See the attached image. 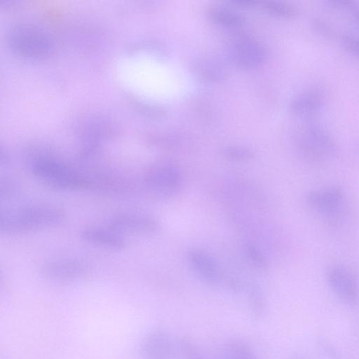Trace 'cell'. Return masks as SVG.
Instances as JSON below:
<instances>
[{"mask_svg":"<svg viewBox=\"0 0 359 359\" xmlns=\"http://www.w3.org/2000/svg\"><path fill=\"white\" fill-rule=\"evenodd\" d=\"M88 271L86 264L73 259H60L44 263L41 272L54 280H72L83 276Z\"/></svg>","mask_w":359,"mask_h":359,"instance_id":"30bf717a","label":"cell"},{"mask_svg":"<svg viewBox=\"0 0 359 359\" xmlns=\"http://www.w3.org/2000/svg\"><path fill=\"white\" fill-rule=\"evenodd\" d=\"M189 262L199 278L210 285H226L229 278L224 277L217 262L209 254L201 250H192L188 254Z\"/></svg>","mask_w":359,"mask_h":359,"instance_id":"9c48e42d","label":"cell"},{"mask_svg":"<svg viewBox=\"0 0 359 359\" xmlns=\"http://www.w3.org/2000/svg\"><path fill=\"white\" fill-rule=\"evenodd\" d=\"M248 302L251 315L262 319L266 313V302L264 293L258 286L251 285L248 290Z\"/></svg>","mask_w":359,"mask_h":359,"instance_id":"2e32d148","label":"cell"},{"mask_svg":"<svg viewBox=\"0 0 359 359\" xmlns=\"http://www.w3.org/2000/svg\"><path fill=\"white\" fill-rule=\"evenodd\" d=\"M210 16L215 23L224 27L237 28L243 23V18L241 15L224 7L212 8Z\"/></svg>","mask_w":359,"mask_h":359,"instance_id":"9a60e30c","label":"cell"},{"mask_svg":"<svg viewBox=\"0 0 359 359\" xmlns=\"http://www.w3.org/2000/svg\"><path fill=\"white\" fill-rule=\"evenodd\" d=\"M229 3L238 7L250 8L257 6L258 1L252 0H233L230 1Z\"/></svg>","mask_w":359,"mask_h":359,"instance_id":"cb8c5ba5","label":"cell"},{"mask_svg":"<svg viewBox=\"0 0 359 359\" xmlns=\"http://www.w3.org/2000/svg\"><path fill=\"white\" fill-rule=\"evenodd\" d=\"M31 170L36 177L53 187L93 191L92 174H83L54 158L38 157L32 161Z\"/></svg>","mask_w":359,"mask_h":359,"instance_id":"6da1fadb","label":"cell"},{"mask_svg":"<svg viewBox=\"0 0 359 359\" xmlns=\"http://www.w3.org/2000/svg\"><path fill=\"white\" fill-rule=\"evenodd\" d=\"M144 182L154 192L162 196L177 194L182 186L180 170L171 164H161L150 168L144 175Z\"/></svg>","mask_w":359,"mask_h":359,"instance_id":"277c9868","label":"cell"},{"mask_svg":"<svg viewBox=\"0 0 359 359\" xmlns=\"http://www.w3.org/2000/svg\"><path fill=\"white\" fill-rule=\"evenodd\" d=\"M354 11H355V18H356L357 20L359 22V9L355 8Z\"/></svg>","mask_w":359,"mask_h":359,"instance_id":"d4e9b609","label":"cell"},{"mask_svg":"<svg viewBox=\"0 0 359 359\" xmlns=\"http://www.w3.org/2000/svg\"><path fill=\"white\" fill-rule=\"evenodd\" d=\"M262 10L276 17L292 18L297 15V11L292 5L280 1H263L257 4Z\"/></svg>","mask_w":359,"mask_h":359,"instance_id":"e0dca14e","label":"cell"},{"mask_svg":"<svg viewBox=\"0 0 359 359\" xmlns=\"http://www.w3.org/2000/svg\"><path fill=\"white\" fill-rule=\"evenodd\" d=\"M81 238L88 243L110 249H121L126 244L123 236L109 228H86L81 232Z\"/></svg>","mask_w":359,"mask_h":359,"instance_id":"4fadbf2b","label":"cell"},{"mask_svg":"<svg viewBox=\"0 0 359 359\" xmlns=\"http://www.w3.org/2000/svg\"><path fill=\"white\" fill-rule=\"evenodd\" d=\"M63 212L48 206H29L1 213L0 229L6 234H16L53 226L60 222Z\"/></svg>","mask_w":359,"mask_h":359,"instance_id":"7a4b0ae2","label":"cell"},{"mask_svg":"<svg viewBox=\"0 0 359 359\" xmlns=\"http://www.w3.org/2000/svg\"><path fill=\"white\" fill-rule=\"evenodd\" d=\"M323 102V95L320 92L309 90L300 93L292 100L290 110L296 116L309 118L320 111Z\"/></svg>","mask_w":359,"mask_h":359,"instance_id":"7c38bea8","label":"cell"},{"mask_svg":"<svg viewBox=\"0 0 359 359\" xmlns=\"http://www.w3.org/2000/svg\"><path fill=\"white\" fill-rule=\"evenodd\" d=\"M178 350L183 359H208L201 354L195 344L186 337L179 340Z\"/></svg>","mask_w":359,"mask_h":359,"instance_id":"d6986e66","label":"cell"},{"mask_svg":"<svg viewBox=\"0 0 359 359\" xmlns=\"http://www.w3.org/2000/svg\"><path fill=\"white\" fill-rule=\"evenodd\" d=\"M0 188L1 197L5 198L12 197L15 194L17 190L15 182L9 179L1 180Z\"/></svg>","mask_w":359,"mask_h":359,"instance_id":"7402d4cb","label":"cell"},{"mask_svg":"<svg viewBox=\"0 0 359 359\" xmlns=\"http://www.w3.org/2000/svg\"><path fill=\"white\" fill-rule=\"evenodd\" d=\"M245 251L248 259L256 267L259 269H265L267 266V262L264 255L254 245L247 244L245 247Z\"/></svg>","mask_w":359,"mask_h":359,"instance_id":"44dd1931","label":"cell"},{"mask_svg":"<svg viewBox=\"0 0 359 359\" xmlns=\"http://www.w3.org/2000/svg\"><path fill=\"white\" fill-rule=\"evenodd\" d=\"M229 55L238 67L252 69L261 66L266 57L264 46L255 39L241 36L230 44Z\"/></svg>","mask_w":359,"mask_h":359,"instance_id":"5b68a950","label":"cell"},{"mask_svg":"<svg viewBox=\"0 0 359 359\" xmlns=\"http://www.w3.org/2000/svg\"><path fill=\"white\" fill-rule=\"evenodd\" d=\"M222 153L223 156L227 159L236 161H249L254 156L253 153L250 149L239 146L226 147Z\"/></svg>","mask_w":359,"mask_h":359,"instance_id":"ffe728a7","label":"cell"},{"mask_svg":"<svg viewBox=\"0 0 359 359\" xmlns=\"http://www.w3.org/2000/svg\"><path fill=\"white\" fill-rule=\"evenodd\" d=\"M327 281L335 295L347 304H355L359 299L357 280L347 267L334 265L327 273Z\"/></svg>","mask_w":359,"mask_h":359,"instance_id":"8992f818","label":"cell"},{"mask_svg":"<svg viewBox=\"0 0 359 359\" xmlns=\"http://www.w3.org/2000/svg\"><path fill=\"white\" fill-rule=\"evenodd\" d=\"M220 359H259L254 349L241 340H232L224 346Z\"/></svg>","mask_w":359,"mask_h":359,"instance_id":"5bb4252c","label":"cell"},{"mask_svg":"<svg viewBox=\"0 0 359 359\" xmlns=\"http://www.w3.org/2000/svg\"><path fill=\"white\" fill-rule=\"evenodd\" d=\"M343 201L341 189L337 186H329L309 192L306 201L314 211L325 215H332L339 209Z\"/></svg>","mask_w":359,"mask_h":359,"instance_id":"8fae6325","label":"cell"},{"mask_svg":"<svg viewBox=\"0 0 359 359\" xmlns=\"http://www.w3.org/2000/svg\"><path fill=\"white\" fill-rule=\"evenodd\" d=\"M158 227V222L152 217L139 213H120L111 217L108 228L120 233L149 234Z\"/></svg>","mask_w":359,"mask_h":359,"instance_id":"52a82bcc","label":"cell"},{"mask_svg":"<svg viewBox=\"0 0 359 359\" xmlns=\"http://www.w3.org/2000/svg\"><path fill=\"white\" fill-rule=\"evenodd\" d=\"M299 144L305 157L318 163L328 161L336 151V145L332 137L317 126H308L302 130Z\"/></svg>","mask_w":359,"mask_h":359,"instance_id":"3957f363","label":"cell"},{"mask_svg":"<svg viewBox=\"0 0 359 359\" xmlns=\"http://www.w3.org/2000/svg\"><path fill=\"white\" fill-rule=\"evenodd\" d=\"M23 38L18 36L17 41L18 45L21 46H22V49L25 51H32L36 50L38 52L39 50L43 51L46 49V43L43 41V39H41L40 36L37 35H33V32H25Z\"/></svg>","mask_w":359,"mask_h":359,"instance_id":"ac0fdd59","label":"cell"},{"mask_svg":"<svg viewBox=\"0 0 359 359\" xmlns=\"http://www.w3.org/2000/svg\"><path fill=\"white\" fill-rule=\"evenodd\" d=\"M342 41L347 50L359 56V36L346 35L343 37Z\"/></svg>","mask_w":359,"mask_h":359,"instance_id":"603a6c76","label":"cell"},{"mask_svg":"<svg viewBox=\"0 0 359 359\" xmlns=\"http://www.w3.org/2000/svg\"><path fill=\"white\" fill-rule=\"evenodd\" d=\"M145 359H175L178 352V343L167 332L158 330L149 333L142 344Z\"/></svg>","mask_w":359,"mask_h":359,"instance_id":"ba28073f","label":"cell"},{"mask_svg":"<svg viewBox=\"0 0 359 359\" xmlns=\"http://www.w3.org/2000/svg\"><path fill=\"white\" fill-rule=\"evenodd\" d=\"M290 359H305V358L302 356H294Z\"/></svg>","mask_w":359,"mask_h":359,"instance_id":"484cf974","label":"cell"}]
</instances>
